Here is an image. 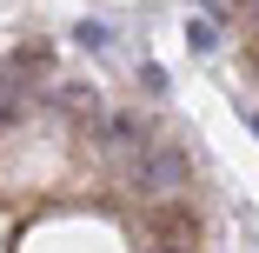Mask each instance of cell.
Segmentation results:
<instances>
[{"instance_id": "1", "label": "cell", "mask_w": 259, "mask_h": 253, "mask_svg": "<svg viewBox=\"0 0 259 253\" xmlns=\"http://www.w3.org/2000/svg\"><path fill=\"white\" fill-rule=\"evenodd\" d=\"M186 173H193L186 154H180V147H166V140H153L146 154L133 160V187H140V193H180Z\"/></svg>"}, {"instance_id": "2", "label": "cell", "mask_w": 259, "mask_h": 253, "mask_svg": "<svg viewBox=\"0 0 259 253\" xmlns=\"http://www.w3.org/2000/svg\"><path fill=\"white\" fill-rule=\"evenodd\" d=\"M146 240H153V253H193L199 246V213L193 207H153Z\"/></svg>"}, {"instance_id": "3", "label": "cell", "mask_w": 259, "mask_h": 253, "mask_svg": "<svg viewBox=\"0 0 259 253\" xmlns=\"http://www.w3.org/2000/svg\"><path fill=\"white\" fill-rule=\"evenodd\" d=\"M107 147H120V154H146L153 133H146L133 114H107Z\"/></svg>"}, {"instance_id": "4", "label": "cell", "mask_w": 259, "mask_h": 253, "mask_svg": "<svg viewBox=\"0 0 259 253\" xmlns=\"http://www.w3.org/2000/svg\"><path fill=\"white\" fill-rule=\"evenodd\" d=\"M186 47H193V54H213V47H220V27L213 20H193L186 27Z\"/></svg>"}, {"instance_id": "5", "label": "cell", "mask_w": 259, "mask_h": 253, "mask_svg": "<svg viewBox=\"0 0 259 253\" xmlns=\"http://www.w3.org/2000/svg\"><path fill=\"white\" fill-rule=\"evenodd\" d=\"M80 47H93V54H100V47H107V27H100V20H87V27H80Z\"/></svg>"}, {"instance_id": "6", "label": "cell", "mask_w": 259, "mask_h": 253, "mask_svg": "<svg viewBox=\"0 0 259 253\" xmlns=\"http://www.w3.org/2000/svg\"><path fill=\"white\" fill-rule=\"evenodd\" d=\"M233 7H239V14H259V0H233Z\"/></svg>"}, {"instance_id": "7", "label": "cell", "mask_w": 259, "mask_h": 253, "mask_svg": "<svg viewBox=\"0 0 259 253\" xmlns=\"http://www.w3.org/2000/svg\"><path fill=\"white\" fill-rule=\"evenodd\" d=\"M246 127H252V133H259V107H246Z\"/></svg>"}, {"instance_id": "8", "label": "cell", "mask_w": 259, "mask_h": 253, "mask_svg": "<svg viewBox=\"0 0 259 253\" xmlns=\"http://www.w3.org/2000/svg\"><path fill=\"white\" fill-rule=\"evenodd\" d=\"M252 60H259V33H252Z\"/></svg>"}, {"instance_id": "9", "label": "cell", "mask_w": 259, "mask_h": 253, "mask_svg": "<svg viewBox=\"0 0 259 253\" xmlns=\"http://www.w3.org/2000/svg\"><path fill=\"white\" fill-rule=\"evenodd\" d=\"M206 7H220V0H206Z\"/></svg>"}]
</instances>
